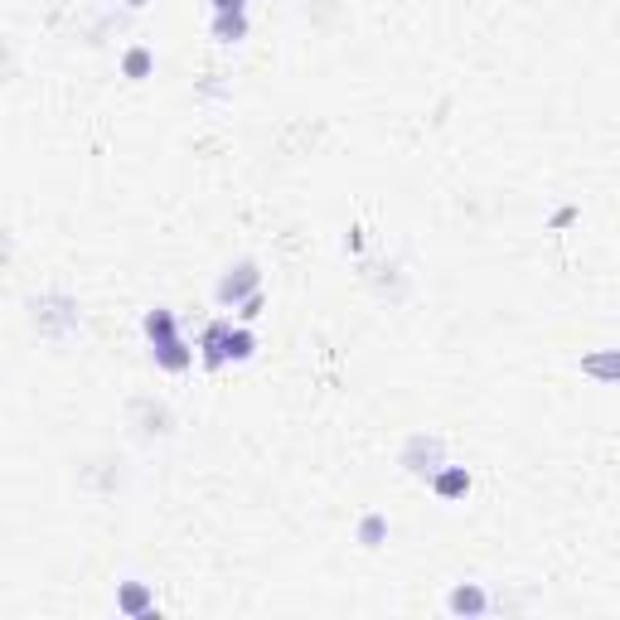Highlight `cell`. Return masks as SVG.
I'll use <instances>...</instances> for the list:
<instances>
[{
  "label": "cell",
  "mask_w": 620,
  "mask_h": 620,
  "mask_svg": "<svg viewBox=\"0 0 620 620\" xmlns=\"http://www.w3.org/2000/svg\"><path fill=\"white\" fill-rule=\"evenodd\" d=\"M151 73V49H131L126 54V78H146Z\"/></svg>",
  "instance_id": "obj_9"
},
{
  "label": "cell",
  "mask_w": 620,
  "mask_h": 620,
  "mask_svg": "<svg viewBox=\"0 0 620 620\" xmlns=\"http://www.w3.org/2000/svg\"><path fill=\"white\" fill-rule=\"evenodd\" d=\"M116 606H122L126 616H151V611H155L151 591L141 587V581H126V587H122V596H116Z\"/></svg>",
  "instance_id": "obj_3"
},
{
  "label": "cell",
  "mask_w": 620,
  "mask_h": 620,
  "mask_svg": "<svg viewBox=\"0 0 620 620\" xmlns=\"http://www.w3.org/2000/svg\"><path fill=\"white\" fill-rule=\"evenodd\" d=\"M465 490H470V475H465V465H451V470L436 475V495H441V499H456V495H465Z\"/></svg>",
  "instance_id": "obj_5"
},
{
  "label": "cell",
  "mask_w": 620,
  "mask_h": 620,
  "mask_svg": "<svg viewBox=\"0 0 620 620\" xmlns=\"http://www.w3.org/2000/svg\"><path fill=\"white\" fill-rule=\"evenodd\" d=\"M213 34H219L223 44L243 39V34H247V15H243V10H228V15H219V20H213Z\"/></svg>",
  "instance_id": "obj_7"
},
{
  "label": "cell",
  "mask_w": 620,
  "mask_h": 620,
  "mask_svg": "<svg viewBox=\"0 0 620 620\" xmlns=\"http://www.w3.org/2000/svg\"><path fill=\"white\" fill-rule=\"evenodd\" d=\"M228 340H233V325H228V320L209 325V335H204V359H209V364H223V359H228Z\"/></svg>",
  "instance_id": "obj_2"
},
{
  "label": "cell",
  "mask_w": 620,
  "mask_h": 620,
  "mask_svg": "<svg viewBox=\"0 0 620 620\" xmlns=\"http://www.w3.org/2000/svg\"><path fill=\"white\" fill-rule=\"evenodd\" d=\"M253 354V335L247 330H233V340H228V359H247Z\"/></svg>",
  "instance_id": "obj_10"
},
{
  "label": "cell",
  "mask_w": 620,
  "mask_h": 620,
  "mask_svg": "<svg viewBox=\"0 0 620 620\" xmlns=\"http://www.w3.org/2000/svg\"><path fill=\"white\" fill-rule=\"evenodd\" d=\"M253 286H257V267H253V262H243L233 277H223L219 301H223V306H228V301H243V296H253Z\"/></svg>",
  "instance_id": "obj_1"
},
{
  "label": "cell",
  "mask_w": 620,
  "mask_h": 620,
  "mask_svg": "<svg viewBox=\"0 0 620 620\" xmlns=\"http://www.w3.org/2000/svg\"><path fill=\"white\" fill-rule=\"evenodd\" d=\"M247 0H213V10H219V15H228V10H243Z\"/></svg>",
  "instance_id": "obj_11"
},
{
  "label": "cell",
  "mask_w": 620,
  "mask_h": 620,
  "mask_svg": "<svg viewBox=\"0 0 620 620\" xmlns=\"http://www.w3.org/2000/svg\"><path fill=\"white\" fill-rule=\"evenodd\" d=\"M451 611L456 616H480L485 611V591L480 587H456L451 591Z\"/></svg>",
  "instance_id": "obj_6"
},
{
  "label": "cell",
  "mask_w": 620,
  "mask_h": 620,
  "mask_svg": "<svg viewBox=\"0 0 620 620\" xmlns=\"http://www.w3.org/2000/svg\"><path fill=\"white\" fill-rule=\"evenodd\" d=\"M383 533H388V523L378 519V514H368V519L359 523V538H364L368 547H378V543H383Z\"/></svg>",
  "instance_id": "obj_8"
},
{
  "label": "cell",
  "mask_w": 620,
  "mask_h": 620,
  "mask_svg": "<svg viewBox=\"0 0 620 620\" xmlns=\"http://www.w3.org/2000/svg\"><path fill=\"white\" fill-rule=\"evenodd\" d=\"M126 5H141V0H126Z\"/></svg>",
  "instance_id": "obj_12"
},
{
  "label": "cell",
  "mask_w": 620,
  "mask_h": 620,
  "mask_svg": "<svg viewBox=\"0 0 620 620\" xmlns=\"http://www.w3.org/2000/svg\"><path fill=\"white\" fill-rule=\"evenodd\" d=\"M581 374H591V378H611V383H620V349H611V354H587V359H581Z\"/></svg>",
  "instance_id": "obj_4"
}]
</instances>
